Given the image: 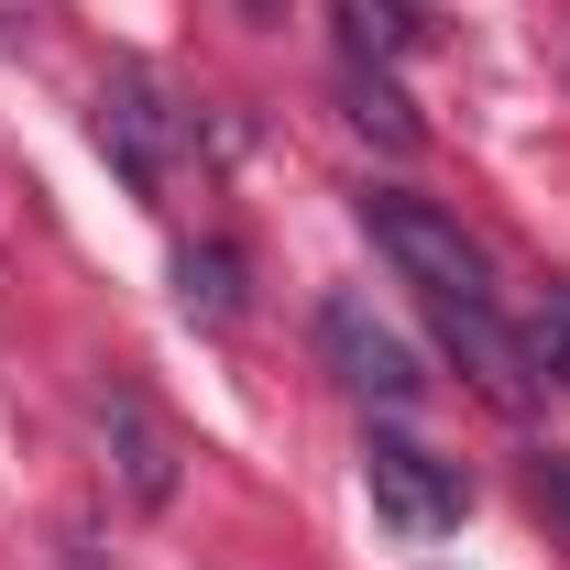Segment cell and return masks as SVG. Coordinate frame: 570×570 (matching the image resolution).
<instances>
[{
  "label": "cell",
  "instance_id": "6da1fadb",
  "mask_svg": "<svg viewBox=\"0 0 570 570\" xmlns=\"http://www.w3.org/2000/svg\"><path fill=\"white\" fill-rule=\"evenodd\" d=\"M88 142L121 165V187L132 198H176L187 187V165H198V110L176 99V88H154L142 67H110L99 77V99H88Z\"/></svg>",
  "mask_w": 570,
  "mask_h": 570
},
{
  "label": "cell",
  "instance_id": "7a4b0ae2",
  "mask_svg": "<svg viewBox=\"0 0 570 570\" xmlns=\"http://www.w3.org/2000/svg\"><path fill=\"white\" fill-rule=\"evenodd\" d=\"M362 230H373V253L395 264V275L417 285V307H472V296H494V264H483V242L461 230V219L417 198V187H362Z\"/></svg>",
  "mask_w": 570,
  "mask_h": 570
},
{
  "label": "cell",
  "instance_id": "3957f363",
  "mask_svg": "<svg viewBox=\"0 0 570 570\" xmlns=\"http://www.w3.org/2000/svg\"><path fill=\"white\" fill-rule=\"evenodd\" d=\"M362 494H373V515H384L395 538H450V527L472 515V472L439 461L406 428H362Z\"/></svg>",
  "mask_w": 570,
  "mask_h": 570
},
{
  "label": "cell",
  "instance_id": "277c9868",
  "mask_svg": "<svg viewBox=\"0 0 570 570\" xmlns=\"http://www.w3.org/2000/svg\"><path fill=\"white\" fill-rule=\"evenodd\" d=\"M318 362L341 373V395H362L373 417H406V406H428V362L406 330H384L362 296H318Z\"/></svg>",
  "mask_w": 570,
  "mask_h": 570
},
{
  "label": "cell",
  "instance_id": "5b68a950",
  "mask_svg": "<svg viewBox=\"0 0 570 570\" xmlns=\"http://www.w3.org/2000/svg\"><path fill=\"white\" fill-rule=\"evenodd\" d=\"M88 417H99V450H110V483L154 515V504H176L187 483V450H176V428L142 406V384H88Z\"/></svg>",
  "mask_w": 570,
  "mask_h": 570
},
{
  "label": "cell",
  "instance_id": "8992f818",
  "mask_svg": "<svg viewBox=\"0 0 570 570\" xmlns=\"http://www.w3.org/2000/svg\"><path fill=\"white\" fill-rule=\"evenodd\" d=\"M176 307H187L198 330H242V318H253V264H242V242H219V230L176 242Z\"/></svg>",
  "mask_w": 570,
  "mask_h": 570
},
{
  "label": "cell",
  "instance_id": "52a82bcc",
  "mask_svg": "<svg viewBox=\"0 0 570 570\" xmlns=\"http://www.w3.org/2000/svg\"><path fill=\"white\" fill-rule=\"evenodd\" d=\"M341 121H352L362 142H384V154H417L428 142V121L406 110V88H395V67H341Z\"/></svg>",
  "mask_w": 570,
  "mask_h": 570
},
{
  "label": "cell",
  "instance_id": "ba28073f",
  "mask_svg": "<svg viewBox=\"0 0 570 570\" xmlns=\"http://www.w3.org/2000/svg\"><path fill=\"white\" fill-rule=\"evenodd\" d=\"M330 11H341V45L362 67H395L428 45V0H330Z\"/></svg>",
  "mask_w": 570,
  "mask_h": 570
},
{
  "label": "cell",
  "instance_id": "9c48e42d",
  "mask_svg": "<svg viewBox=\"0 0 570 570\" xmlns=\"http://www.w3.org/2000/svg\"><path fill=\"white\" fill-rule=\"evenodd\" d=\"M515 352H527L538 384H570V275L538 285V307H527V341H515Z\"/></svg>",
  "mask_w": 570,
  "mask_h": 570
},
{
  "label": "cell",
  "instance_id": "30bf717a",
  "mask_svg": "<svg viewBox=\"0 0 570 570\" xmlns=\"http://www.w3.org/2000/svg\"><path fill=\"white\" fill-rule=\"evenodd\" d=\"M527 504L570 538V450H538V461H527Z\"/></svg>",
  "mask_w": 570,
  "mask_h": 570
},
{
  "label": "cell",
  "instance_id": "8fae6325",
  "mask_svg": "<svg viewBox=\"0 0 570 570\" xmlns=\"http://www.w3.org/2000/svg\"><path fill=\"white\" fill-rule=\"evenodd\" d=\"M230 11H242L253 33H285V11H296V0H230Z\"/></svg>",
  "mask_w": 570,
  "mask_h": 570
},
{
  "label": "cell",
  "instance_id": "7c38bea8",
  "mask_svg": "<svg viewBox=\"0 0 570 570\" xmlns=\"http://www.w3.org/2000/svg\"><path fill=\"white\" fill-rule=\"evenodd\" d=\"M0 45H33V0H0Z\"/></svg>",
  "mask_w": 570,
  "mask_h": 570
}]
</instances>
